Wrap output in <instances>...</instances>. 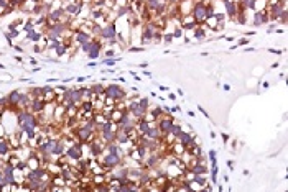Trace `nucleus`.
<instances>
[{
	"instance_id": "nucleus-39",
	"label": "nucleus",
	"mask_w": 288,
	"mask_h": 192,
	"mask_svg": "<svg viewBox=\"0 0 288 192\" xmlns=\"http://www.w3.org/2000/svg\"><path fill=\"white\" fill-rule=\"evenodd\" d=\"M13 59H15L17 62H23V57L20 54H17V56H13Z\"/></svg>"
},
{
	"instance_id": "nucleus-10",
	"label": "nucleus",
	"mask_w": 288,
	"mask_h": 192,
	"mask_svg": "<svg viewBox=\"0 0 288 192\" xmlns=\"http://www.w3.org/2000/svg\"><path fill=\"white\" fill-rule=\"evenodd\" d=\"M222 5H224V10H225V17L236 20V17H237V3L232 2V0H222Z\"/></svg>"
},
{
	"instance_id": "nucleus-38",
	"label": "nucleus",
	"mask_w": 288,
	"mask_h": 192,
	"mask_svg": "<svg viewBox=\"0 0 288 192\" xmlns=\"http://www.w3.org/2000/svg\"><path fill=\"white\" fill-rule=\"evenodd\" d=\"M227 167H229L230 171L234 169V161H232V159H229V161H227Z\"/></svg>"
},
{
	"instance_id": "nucleus-7",
	"label": "nucleus",
	"mask_w": 288,
	"mask_h": 192,
	"mask_svg": "<svg viewBox=\"0 0 288 192\" xmlns=\"http://www.w3.org/2000/svg\"><path fill=\"white\" fill-rule=\"evenodd\" d=\"M94 36L91 35V31L87 30H83V28H79V30L73 31V41L76 46H81V45H86V43L92 41Z\"/></svg>"
},
{
	"instance_id": "nucleus-2",
	"label": "nucleus",
	"mask_w": 288,
	"mask_h": 192,
	"mask_svg": "<svg viewBox=\"0 0 288 192\" xmlns=\"http://www.w3.org/2000/svg\"><path fill=\"white\" fill-rule=\"evenodd\" d=\"M97 163H99V166L102 167L104 172H110L114 167L124 164L125 161H124V158H120V156H114V155H109V153H104V155L97 159Z\"/></svg>"
},
{
	"instance_id": "nucleus-42",
	"label": "nucleus",
	"mask_w": 288,
	"mask_h": 192,
	"mask_svg": "<svg viewBox=\"0 0 288 192\" xmlns=\"http://www.w3.org/2000/svg\"><path fill=\"white\" fill-rule=\"evenodd\" d=\"M254 35H255V31H245V33H244V36H245V38H249V36H254Z\"/></svg>"
},
{
	"instance_id": "nucleus-53",
	"label": "nucleus",
	"mask_w": 288,
	"mask_h": 192,
	"mask_svg": "<svg viewBox=\"0 0 288 192\" xmlns=\"http://www.w3.org/2000/svg\"><path fill=\"white\" fill-rule=\"evenodd\" d=\"M0 69H2V71H5V69H7V66H5V64H2V62H0Z\"/></svg>"
},
{
	"instance_id": "nucleus-6",
	"label": "nucleus",
	"mask_w": 288,
	"mask_h": 192,
	"mask_svg": "<svg viewBox=\"0 0 288 192\" xmlns=\"http://www.w3.org/2000/svg\"><path fill=\"white\" fill-rule=\"evenodd\" d=\"M173 123H175V117H173V115H163L161 118H158L156 122H155L156 128L160 130V133H161L163 136L170 133V130H171V125H173Z\"/></svg>"
},
{
	"instance_id": "nucleus-32",
	"label": "nucleus",
	"mask_w": 288,
	"mask_h": 192,
	"mask_svg": "<svg viewBox=\"0 0 288 192\" xmlns=\"http://www.w3.org/2000/svg\"><path fill=\"white\" fill-rule=\"evenodd\" d=\"M166 97H168V99H170V100H171V102H175V100H176V99H178V97H176V94H175V92H171V90H170V92H168V95H166Z\"/></svg>"
},
{
	"instance_id": "nucleus-21",
	"label": "nucleus",
	"mask_w": 288,
	"mask_h": 192,
	"mask_svg": "<svg viewBox=\"0 0 288 192\" xmlns=\"http://www.w3.org/2000/svg\"><path fill=\"white\" fill-rule=\"evenodd\" d=\"M173 40H175V38H173L171 31H163V36H161V43H163V45H166V46L171 45Z\"/></svg>"
},
{
	"instance_id": "nucleus-51",
	"label": "nucleus",
	"mask_w": 288,
	"mask_h": 192,
	"mask_svg": "<svg viewBox=\"0 0 288 192\" xmlns=\"http://www.w3.org/2000/svg\"><path fill=\"white\" fill-rule=\"evenodd\" d=\"M217 192H224V186H222V184L217 186Z\"/></svg>"
},
{
	"instance_id": "nucleus-33",
	"label": "nucleus",
	"mask_w": 288,
	"mask_h": 192,
	"mask_svg": "<svg viewBox=\"0 0 288 192\" xmlns=\"http://www.w3.org/2000/svg\"><path fill=\"white\" fill-rule=\"evenodd\" d=\"M12 48H13V49H15V51H18V53H25V48H23V46H18V45H13Z\"/></svg>"
},
{
	"instance_id": "nucleus-18",
	"label": "nucleus",
	"mask_w": 288,
	"mask_h": 192,
	"mask_svg": "<svg viewBox=\"0 0 288 192\" xmlns=\"http://www.w3.org/2000/svg\"><path fill=\"white\" fill-rule=\"evenodd\" d=\"M89 87H91V90L94 92V95H100V94H104L105 85H104L102 82H95V84H91Z\"/></svg>"
},
{
	"instance_id": "nucleus-36",
	"label": "nucleus",
	"mask_w": 288,
	"mask_h": 192,
	"mask_svg": "<svg viewBox=\"0 0 288 192\" xmlns=\"http://www.w3.org/2000/svg\"><path fill=\"white\" fill-rule=\"evenodd\" d=\"M268 51H270L272 54H282V51H280V49H275V48H270Z\"/></svg>"
},
{
	"instance_id": "nucleus-4",
	"label": "nucleus",
	"mask_w": 288,
	"mask_h": 192,
	"mask_svg": "<svg viewBox=\"0 0 288 192\" xmlns=\"http://www.w3.org/2000/svg\"><path fill=\"white\" fill-rule=\"evenodd\" d=\"M117 22H109V23H105V25L102 26V31H100V35L99 38L102 40L104 43H110V41H114V40H117Z\"/></svg>"
},
{
	"instance_id": "nucleus-28",
	"label": "nucleus",
	"mask_w": 288,
	"mask_h": 192,
	"mask_svg": "<svg viewBox=\"0 0 288 192\" xmlns=\"http://www.w3.org/2000/svg\"><path fill=\"white\" fill-rule=\"evenodd\" d=\"M221 138H222V143H224V145H227V143H229V140H230L229 133H225V131H222V133H221Z\"/></svg>"
},
{
	"instance_id": "nucleus-41",
	"label": "nucleus",
	"mask_w": 288,
	"mask_h": 192,
	"mask_svg": "<svg viewBox=\"0 0 288 192\" xmlns=\"http://www.w3.org/2000/svg\"><path fill=\"white\" fill-rule=\"evenodd\" d=\"M247 85H249V87H252V85H255V79H249V80H247Z\"/></svg>"
},
{
	"instance_id": "nucleus-30",
	"label": "nucleus",
	"mask_w": 288,
	"mask_h": 192,
	"mask_svg": "<svg viewBox=\"0 0 288 192\" xmlns=\"http://www.w3.org/2000/svg\"><path fill=\"white\" fill-rule=\"evenodd\" d=\"M198 110H199V112H201V113H203V115H204V117H206V118H211V115L208 113V110H206V108L203 107V105H198Z\"/></svg>"
},
{
	"instance_id": "nucleus-35",
	"label": "nucleus",
	"mask_w": 288,
	"mask_h": 192,
	"mask_svg": "<svg viewBox=\"0 0 288 192\" xmlns=\"http://www.w3.org/2000/svg\"><path fill=\"white\" fill-rule=\"evenodd\" d=\"M156 85H158V84H156ZM158 89H160L161 92H170V89H168L166 85H158Z\"/></svg>"
},
{
	"instance_id": "nucleus-1",
	"label": "nucleus",
	"mask_w": 288,
	"mask_h": 192,
	"mask_svg": "<svg viewBox=\"0 0 288 192\" xmlns=\"http://www.w3.org/2000/svg\"><path fill=\"white\" fill-rule=\"evenodd\" d=\"M104 100H112L114 104H119V102H125L127 100V92L122 85L119 84H109L105 85L104 89Z\"/></svg>"
},
{
	"instance_id": "nucleus-45",
	"label": "nucleus",
	"mask_w": 288,
	"mask_h": 192,
	"mask_svg": "<svg viewBox=\"0 0 288 192\" xmlns=\"http://www.w3.org/2000/svg\"><path fill=\"white\" fill-rule=\"evenodd\" d=\"M278 66H280V62H278V61H277V62H272V66H270V68H272V69H277V68H278Z\"/></svg>"
},
{
	"instance_id": "nucleus-22",
	"label": "nucleus",
	"mask_w": 288,
	"mask_h": 192,
	"mask_svg": "<svg viewBox=\"0 0 288 192\" xmlns=\"http://www.w3.org/2000/svg\"><path fill=\"white\" fill-rule=\"evenodd\" d=\"M208 158H209L211 166H216V164H217V153H216V150H209Z\"/></svg>"
},
{
	"instance_id": "nucleus-12",
	"label": "nucleus",
	"mask_w": 288,
	"mask_h": 192,
	"mask_svg": "<svg viewBox=\"0 0 288 192\" xmlns=\"http://www.w3.org/2000/svg\"><path fill=\"white\" fill-rule=\"evenodd\" d=\"M145 138H148V140H155V141H160L161 143V140H163V135L160 133V130H158L156 128V125L153 123L150 128H148V131L145 133V135H143Z\"/></svg>"
},
{
	"instance_id": "nucleus-43",
	"label": "nucleus",
	"mask_w": 288,
	"mask_h": 192,
	"mask_svg": "<svg viewBox=\"0 0 288 192\" xmlns=\"http://www.w3.org/2000/svg\"><path fill=\"white\" fill-rule=\"evenodd\" d=\"M89 77H76V82H86Z\"/></svg>"
},
{
	"instance_id": "nucleus-25",
	"label": "nucleus",
	"mask_w": 288,
	"mask_h": 192,
	"mask_svg": "<svg viewBox=\"0 0 288 192\" xmlns=\"http://www.w3.org/2000/svg\"><path fill=\"white\" fill-rule=\"evenodd\" d=\"M138 104L142 105V107H145L148 110V107H150V100H148V97H138Z\"/></svg>"
},
{
	"instance_id": "nucleus-52",
	"label": "nucleus",
	"mask_w": 288,
	"mask_h": 192,
	"mask_svg": "<svg viewBox=\"0 0 288 192\" xmlns=\"http://www.w3.org/2000/svg\"><path fill=\"white\" fill-rule=\"evenodd\" d=\"M209 136H211V140H214V138H216V133H214V131H209Z\"/></svg>"
},
{
	"instance_id": "nucleus-23",
	"label": "nucleus",
	"mask_w": 288,
	"mask_h": 192,
	"mask_svg": "<svg viewBox=\"0 0 288 192\" xmlns=\"http://www.w3.org/2000/svg\"><path fill=\"white\" fill-rule=\"evenodd\" d=\"M249 43H250V40H249V38H241V40L237 41V45H234V46H230V49H236V48H241V46H245V45H249Z\"/></svg>"
},
{
	"instance_id": "nucleus-37",
	"label": "nucleus",
	"mask_w": 288,
	"mask_h": 192,
	"mask_svg": "<svg viewBox=\"0 0 288 192\" xmlns=\"http://www.w3.org/2000/svg\"><path fill=\"white\" fill-rule=\"evenodd\" d=\"M180 107H178V105H173V107H171V113H176V112H180Z\"/></svg>"
},
{
	"instance_id": "nucleus-29",
	"label": "nucleus",
	"mask_w": 288,
	"mask_h": 192,
	"mask_svg": "<svg viewBox=\"0 0 288 192\" xmlns=\"http://www.w3.org/2000/svg\"><path fill=\"white\" fill-rule=\"evenodd\" d=\"M79 49L83 51V53H89V49H91V41H89V43H86V45H81V46H79Z\"/></svg>"
},
{
	"instance_id": "nucleus-54",
	"label": "nucleus",
	"mask_w": 288,
	"mask_h": 192,
	"mask_svg": "<svg viewBox=\"0 0 288 192\" xmlns=\"http://www.w3.org/2000/svg\"><path fill=\"white\" fill-rule=\"evenodd\" d=\"M135 2H138V0H127V3H135Z\"/></svg>"
},
{
	"instance_id": "nucleus-13",
	"label": "nucleus",
	"mask_w": 288,
	"mask_h": 192,
	"mask_svg": "<svg viewBox=\"0 0 288 192\" xmlns=\"http://www.w3.org/2000/svg\"><path fill=\"white\" fill-rule=\"evenodd\" d=\"M152 125H153V123L147 122L145 118H140V120H137V123H135V130H137V133H138L140 136H143V135L148 131V128H150Z\"/></svg>"
},
{
	"instance_id": "nucleus-19",
	"label": "nucleus",
	"mask_w": 288,
	"mask_h": 192,
	"mask_svg": "<svg viewBox=\"0 0 288 192\" xmlns=\"http://www.w3.org/2000/svg\"><path fill=\"white\" fill-rule=\"evenodd\" d=\"M119 61H120V57H104L100 62H102L105 68H112V66H115Z\"/></svg>"
},
{
	"instance_id": "nucleus-17",
	"label": "nucleus",
	"mask_w": 288,
	"mask_h": 192,
	"mask_svg": "<svg viewBox=\"0 0 288 192\" xmlns=\"http://www.w3.org/2000/svg\"><path fill=\"white\" fill-rule=\"evenodd\" d=\"M181 130H183V125H181V123H178V122L175 120V123L171 125V130H170V133H168V135H170V136H173V138L176 140V136L180 135V131H181Z\"/></svg>"
},
{
	"instance_id": "nucleus-14",
	"label": "nucleus",
	"mask_w": 288,
	"mask_h": 192,
	"mask_svg": "<svg viewBox=\"0 0 288 192\" xmlns=\"http://www.w3.org/2000/svg\"><path fill=\"white\" fill-rule=\"evenodd\" d=\"M43 100L45 102H55L56 99V92H55V87L51 85H43Z\"/></svg>"
},
{
	"instance_id": "nucleus-8",
	"label": "nucleus",
	"mask_w": 288,
	"mask_h": 192,
	"mask_svg": "<svg viewBox=\"0 0 288 192\" xmlns=\"http://www.w3.org/2000/svg\"><path fill=\"white\" fill-rule=\"evenodd\" d=\"M178 23H180V28L183 31H193L196 26H198V23L194 22V18L191 15H185V17H180L178 18Z\"/></svg>"
},
{
	"instance_id": "nucleus-31",
	"label": "nucleus",
	"mask_w": 288,
	"mask_h": 192,
	"mask_svg": "<svg viewBox=\"0 0 288 192\" xmlns=\"http://www.w3.org/2000/svg\"><path fill=\"white\" fill-rule=\"evenodd\" d=\"M102 51H104V57H114L115 56V51H112V49H107V51L102 49Z\"/></svg>"
},
{
	"instance_id": "nucleus-16",
	"label": "nucleus",
	"mask_w": 288,
	"mask_h": 192,
	"mask_svg": "<svg viewBox=\"0 0 288 192\" xmlns=\"http://www.w3.org/2000/svg\"><path fill=\"white\" fill-rule=\"evenodd\" d=\"M81 89V95H83V100H95V95L94 92L91 90V87H79Z\"/></svg>"
},
{
	"instance_id": "nucleus-20",
	"label": "nucleus",
	"mask_w": 288,
	"mask_h": 192,
	"mask_svg": "<svg viewBox=\"0 0 288 192\" xmlns=\"http://www.w3.org/2000/svg\"><path fill=\"white\" fill-rule=\"evenodd\" d=\"M217 174H219V166H211V184L216 186L217 184Z\"/></svg>"
},
{
	"instance_id": "nucleus-11",
	"label": "nucleus",
	"mask_w": 288,
	"mask_h": 192,
	"mask_svg": "<svg viewBox=\"0 0 288 192\" xmlns=\"http://www.w3.org/2000/svg\"><path fill=\"white\" fill-rule=\"evenodd\" d=\"M45 105H46V102L43 99H33L28 110H30L31 113H35V115H41L43 110H45Z\"/></svg>"
},
{
	"instance_id": "nucleus-9",
	"label": "nucleus",
	"mask_w": 288,
	"mask_h": 192,
	"mask_svg": "<svg viewBox=\"0 0 288 192\" xmlns=\"http://www.w3.org/2000/svg\"><path fill=\"white\" fill-rule=\"evenodd\" d=\"M270 18H268V12L262 10V12H255L254 13V20H252V26H262V25H268Z\"/></svg>"
},
{
	"instance_id": "nucleus-44",
	"label": "nucleus",
	"mask_w": 288,
	"mask_h": 192,
	"mask_svg": "<svg viewBox=\"0 0 288 192\" xmlns=\"http://www.w3.org/2000/svg\"><path fill=\"white\" fill-rule=\"evenodd\" d=\"M142 74H143V76H147V77H152V76H153L150 71H142Z\"/></svg>"
},
{
	"instance_id": "nucleus-47",
	"label": "nucleus",
	"mask_w": 288,
	"mask_h": 192,
	"mask_svg": "<svg viewBox=\"0 0 288 192\" xmlns=\"http://www.w3.org/2000/svg\"><path fill=\"white\" fill-rule=\"evenodd\" d=\"M222 89L225 90V92H229V90H230V85H229V84H224V85H222Z\"/></svg>"
},
{
	"instance_id": "nucleus-24",
	"label": "nucleus",
	"mask_w": 288,
	"mask_h": 192,
	"mask_svg": "<svg viewBox=\"0 0 288 192\" xmlns=\"http://www.w3.org/2000/svg\"><path fill=\"white\" fill-rule=\"evenodd\" d=\"M68 51H69V49H68V48H66V46L63 45V43H61V45H59V46H58L56 49H55L56 56H64V54H66V53H68Z\"/></svg>"
},
{
	"instance_id": "nucleus-46",
	"label": "nucleus",
	"mask_w": 288,
	"mask_h": 192,
	"mask_svg": "<svg viewBox=\"0 0 288 192\" xmlns=\"http://www.w3.org/2000/svg\"><path fill=\"white\" fill-rule=\"evenodd\" d=\"M186 113H188V115H189L191 118H194V117H196V113L193 112V110H188V112H186Z\"/></svg>"
},
{
	"instance_id": "nucleus-26",
	"label": "nucleus",
	"mask_w": 288,
	"mask_h": 192,
	"mask_svg": "<svg viewBox=\"0 0 288 192\" xmlns=\"http://www.w3.org/2000/svg\"><path fill=\"white\" fill-rule=\"evenodd\" d=\"M171 35H173V38H183L185 35H183V30H181L180 26H176L175 30L171 31Z\"/></svg>"
},
{
	"instance_id": "nucleus-3",
	"label": "nucleus",
	"mask_w": 288,
	"mask_h": 192,
	"mask_svg": "<svg viewBox=\"0 0 288 192\" xmlns=\"http://www.w3.org/2000/svg\"><path fill=\"white\" fill-rule=\"evenodd\" d=\"M191 17L194 18V22L198 23V26H203L206 20H208V10H206V0H194L193 10H191Z\"/></svg>"
},
{
	"instance_id": "nucleus-40",
	"label": "nucleus",
	"mask_w": 288,
	"mask_h": 192,
	"mask_svg": "<svg viewBox=\"0 0 288 192\" xmlns=\"http://www.w3.org/2000/svg\"><path fill=\"white\" fill-rule=\"evenodd\" d=\"M95 66H97V62H95V61H89L87 62V68H95Z\"/></svg>"
},
{
	"instance_id": "nucleus-15",
	"label": "nucleus",
	"mask_w": 288,
	"mask_h": 192,
	"mask_svg": "<svg viewBox=\"0 0 288 192\" xmlns=\"http://www.w3.org/2000/svg\"><path fill=\"white\" fill-rule=\"evenodd\" d=\"M206 35H208V31H206L203 26H196L193 30V36H194V40H198V41H203L206 38Z\"/></svg>"
},
{
	"instance_id": "nucleus-34",
	"label": "nucleus",
	"mask_w": 288,
	"mask_h": 192,
	"mask_svg": "<svg viewBox=\"0 0 288 192\" xmlns=\"http://www.w3.org/2000/svg\"><path fill=\"white\" fill-rule=\"evenodd\" d=\"M262 71H263V68H260V66H258V68L254 69V76H260V74H262Z\"/></svg>"
},
{
	"instance_id": "nucleus-55",
	"label": "nucleus",
	"mask_w": 288,
	"mask_h": 192,
	"mask_svg": "<svg viewBox=\"0 0 288 192\" xmlns=\"http://www.w3.org/2000/svg\"><path fill=\"white\" fill-rule=\"evenodd\" d=\"M12 192H13V190H12Z\"/></svg>"
},
{
	"instance_id": "nucleus-27",
	"label": "nucleus",
	"mask_w": 288,
	"mask_h": 192,
	"mask_svg": "<svg viewBox=\"0 0 288 192\" xmlns=\"http://www.w3.org/2000/svg\"><path fill=\"white\" fill-rule=\"evenodd\" d=\"M128 51L130 53H142V51H145V46H128Z\"/></svg>"
},
{
	"instance_id": "nucleus-48",
	"label": "nucleus",
	"mask_w": 288,
	"mask_h": 192,
	"mask_svg": "<svg viewBox=\"0 0 288 192\" xmlns=\"http://www.w3.org/2000/svg\"><path fill=\"white\" fill-rule=\"evenodd\" d=\"M176 95H180V97H183V95H185V92H183V90H181V89H178V90H176Z\"/></svg>"
},
{
	"instance_id": "nucleus-49",
	"label": "nucleus",
	"mask_w": 288,
	"mask_h": 192,
	"mask_svg": "<svg viewBox=\"0 0 288 192\" xmlns=\"http://www.w3.org/2000/svg\"><path fill=\"white\" fill-rule=\"evenodd\" d=\"M268 85H270V82H267V80H265V82H262V87L263 89H268Z\"/></svg>"
},
{
	"instance_id": "nucleus-50",
	"label": "nucleus",
	"mask_w": 288,
	"mask_h": 192,
	"mask_svg": "<svg viewBox=\"0 0 288 192\" xmlns=\"http://www.w3.org/2000/svg\"><path fill=\"white\" fill-rule=\"evenodd\" d=\"M147 66H148V64H147V62H140V64H138V68H142V69H145V68H147Z\"/></svg>"
},
{
	"instance_id": "nucleus-5",
	"label": "nucleus",
	"mask_w": 288,
	"mask_h": 192,
	"mask_svg": "<svg viewBox=\"0 0 288 192\" xmlns=\"http://www.w3.org/2000/svg\"><path fill=\"white\" fill-rule=\"evenodd\" d=\"M142 45L145 46L148 45V43H153V36H155V33L158 31V28L153 25L152 22H148V23H142Z\"/></svg>"
}]
</instances>
